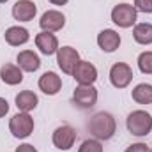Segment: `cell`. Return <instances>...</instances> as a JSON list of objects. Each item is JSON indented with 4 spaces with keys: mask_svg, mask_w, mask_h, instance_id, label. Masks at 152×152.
I'll list each match as a JSON object with an SVG mask.
<instances>
[{
    "mask_svg": "<svg viewBox=\"0 0 152 152\" xmlns=\"http://www.w3.org/2000/svg\"><path fill=\"white\" fill-rule=\"evenodd\" d=\"M37 85L46 96H55L62 88V78L57 75V73H53V71H46L44 75L39 78Z\"/></svg>",
    "mask_w": 152,
    "mask_h": 152,
    "instance_id": "cell-14",
    "label": "cell"
},
{
    "mask_svg": "<svg viewBox=\"0 0 152 152\" xmlns=\"http://www.w3.org/2000/svg\"><path fill=\"white\" fill-rule=\"evenodd\" d=\"M36 46L39 48V51L46 57L50 55H57L58 51V39L53 32H39L36 36Z\"/></svg>",
    "mask_w": 152,
    "mask_h": 152,
    "instance_id": "cell-11",
    "label": "cell"
},
{
    "mask_svg": "<svg viewBox=\"0 0 152 152\" xmlns=\"http://www.w3.org/2000/svg\"><path fill=\"white\" fill-rule=\"evenodd\" d=\"M12 18L18 21H30L37 14V7L32 0H18L12 5Z\"/></svg>",
    "mask_w": 152,
    "mask_h": 152,
    "instance_id": "cell-12",
    "label": "cell"
},
{
    "mask_svg": "<svg viewBox=\"0 0 152 152\" xmlns=\"http://www.w3.org/2000/svg\"><path fill=\"white\" fill-rule=\"evenodd\" d=\"M80 62V53L71 46H62L57 51V64L66 75H73L76 64Z\"/></svg>",
    "mask_w": 152,
    "mask_h": 152,
    "instance_id": "cell-8",
    "label": "cell"
},
{
    "mask_svg": "<svg viewBox=\"0 0 152 152\" xmlns=\"http://www.w3.org/2000/svg\"><path fill=\"white\" fill-rule=\"evenodd\" d=\"M138 20V11L131 4H118L112 9V21L120 28H131Z\"/></svg>",
    "mask_w": 152,
    "mask_h": 152,
    "instance_id": "cell-3",
    "label": "cell"
},
{
    "mask_svg": "<svg viewBox=\"0 0 152 152\" xmlns=\"http://www.w3.org/2000/svg\"><path fill=\"white\" fill-rule=\"evenodd\" d=\"M151 152H152V149H151Z\"/></svg>",
    "mask_w": 152,
    "mask_h": 152,
    "instance_id": "cell-29",
    "label": "cell"
},
{
    "mask_svg": "<svg viewBox=\"0 0 152 152\" xmlns=\"http://www.w3.org/2000/svg\"><path fill=\"white\" fill-rule=\"evenodd\" d=\"M5 2H9V0H0V4H5Z\"/></svg>",
    "mask_w": 152,
    "mask_h": 152,
    "instance_id": "cell-28",
    "label": "cell"
},
{
    "mask_svg": "<svg viewBox=\"0 0 152 152\" xmlns=\"http://www.w3.org/2000/svg\"><path fill=\"white\" fill-rule=\"evenodd\" d=\"M88 129H90V133L96 140H99V142L110 140L117 133V120H115L113 115L108 113V112H99L90 118Z\"/></svg>",
    "mask_w": 152,
    "mask_h": 152,
    "instance_id": "cell-1",
    "label": "cell"
},
{
    "mask_svg": "<svg viewBox=\"0 0 152 152\" xmlns=\"http://www.w3.org/2000/svg\"><path fill=\"white\" fill-rule=\"evenodd\" d=\"M71 76L76 80L78 85H94V81L97 80V69L92 62L80 60Z\"/></svg>",
    "mask_w": 152,
    "mask_h": 152,
    "instance_id": "cell-9",
    "label": "cell"
},
{
    "mask_svg": "<svg viewBox=\"0 0 152 152\" xmlns=\"http://www.w3.org/2000/svg\"><path fill=\"white\" fill-rule=\"evenodd\" d=\"M14 101H16L18 110H20V112H25V113L32 112V110L37 106V103H39L37 96H36L32 90H21V92L16 96Z\"/></svg>",
    "mask_w": 152,
    "mask_h": 152,
    "instance_id": "cell-18",
    "label": "cell"
},
{
    "mask_svg": "<svg viewBox=\"0 0 152 152\" xmlns=\"http://www.w3.org/2000/svg\"><path fill=\"white\" fill-rule=\"evenodd\" d=\"M9 131L14 138H28L34 131V118L25 112L16 113L9 120Z\"/></svg>",
    "mask_w": 152,
    "mask_h": 152,
    "instance_id": "cell-4",
    "label": "cell"
},
{
    "mask_svg": "<svg viewBox=\"0 0 152 152\" xmlns=\"http://www.w3.org/2000/svg\"><path fill=\"white\" fill-rule=\"evenodd\" d=\"M7 113H9V103H7L4 97H0V118L5 117Z\"/></svg>",
    "mask_w": 152,
    "mask_h": 152,
    "instance_id": "cell-26",
    "label": "cell"
},
{
    "mask_svg": "<svg viewBox=\"0 0 152 152\" xmlns=\"http://www.w3.org/2000/svg\"><path fill=\"white\" fill-rule=\"evenodd\" d=\"M133 37L138 44H152V23H138L133 28Z\"/></svg>",
    "mask_w": 152,
    "mask_h": 152,
    "instance_id": "cell-20",
    "label": "cell"
},
{
    "mask_svg": "<svg viewBox=\"0 0 152 152\" xmlns=\"http://www.w3.org/2000/svg\"><path fill=\"white\" fill-rule=\"evenodd\" d=\"M134 9L145 14L152 12V0H134Z\"/></svg>",
    "mask_w": 152,
    "mask_h": 152,
    "instance_id": "cell-23",
    "label": "cell"
},
{
    "mask_svg": "<svg viewBox=\"0 0 152 152\" xmlns=\"http://www.w3.org/2000/svg\"><path fill=\"white\" fill-rule=\"evenodd\" d=\"M131 97L138 104H151L152 103V85L151 83H138L133 88Z\"/></svg>",
    "mask_w": 152,
    "mask_h": 152,
    "instance_id": "cell-19",
    "label": "cell"
},
{
    "mask_svg": "<svg viewBox=\"0 0 152 152\" xmlns=\"http://www.w3.org/2000/svg\"><path fill=\"white\" fill-rule=\"evenodd\" d=\"M0 80L5 85H20L23 81V71L20 66L14 64H5L0 67Z\"/></svg>",
    "mask_w": 152,
    "mask_h": 152,
    "instance_id": "cell-17",
    "label": "cell"
},
{
    "mask_svg": "<svg viewBox=\"0 0 152 152\" xmlns=\"http://www.w3.org/2000/svg\"><path fill=\"white\" fill-rule=\"evenodd\" d=\"M73 101L81 110L92 108L97 103V88L94 85H78L73 92Z\"/></svg>",
    "mask_w": 152,
    "mask_h": 152,
    "instance_id": "cell-5",
    "label": "cell"
},
{
    "mask_svg": "<svg viewBox=\"0 0 152 152\" xmlns=\"http://www.w3.org/2000/svg\"><path fill=\"white\" fill-rule=\"evenodd\" d=\"M64 25H66V16L57 9L46 11L39 20V27L44 32H58L64 28Z\"/></svg>",
    "mask_w": 152,
    "mask_h": 152,
    "instance_id": "cell-10",
    "label": "cell"
},
{
    "mask_svg": "<svg viewBox=\"0 0 152 152\" xmlns=\"http://www.w3.org/2000/svg\"><path fill=\"white\" fill-rule=\"evenodd\" d=\"M126 152H151V149L145 143H133L126 149Z\"/></svg>",
    "mask_w": 152,
    "mask_h": 152,
    "instance_id": "cell-24",
    "label": "cell"
},
{
    "mask_svg": "<svg viewBox=\"0 0 152 152\" xmlns=\"http://www.w3.org/2000/svg\"><path fill=\"white\" fill-rule=\"evenodd\" d=\"M127 131L134 136H147L152 131V115L145 110H134L127 115Z\"/></svg>",
    "mask_w": 152,
    "mask_h": 152,
    "instance_id": "cell-2",
    "label": "cell"
},
{
    "mask_svg": "<svg viewBox=\"0 0 152 152\" xmlns=\"http://www.w3.org/2000/svg\"><path fill=\"white\" fill-rule=\"evenodd\" d=\"M133 69L126 62H117L110 69V81L115 88H126L133 81Z\"/></svg>",
    "mask_w": 152,
    "mask_h": 152,
    "instance_id": "cell-7",
    "label": "cell"
},
{
    "mask_svg": "<svg viewBox=\"0 0 152 152\" xmlns=\"http://www.w3.org/2000/svg\"><path fill=\"white\" fill-rule=\"evenodd\" d=\"M51 142H53V145H55L58 151H69L76 142V129L73 126H69V124L58 126V127L53 131Z\"/></svg>",
    "mask_w": 152,
    "mask_h": 152,
    "instance_id": "cell-6",
    "label": "cell"
},
{
    "mask_svg": "<svg viewBox=\"0 0 152 152\" xmlns=\"http://www.w3.org/2000/svg\"><path fill=\"white\" fill-rule=\"evenodd\" d=\"M48 2H51L53 5H66L69 0H48Z\"/></svg>",
    "mask_w": 152,
    "mask_h": 152,
    "instance_id": "cell-27",
    "label": "cell"
},
{
    "mask_svg": "<svg viewBox=\"0 0 152 152\" xmlns=\"http://www.w3.org/2000/svg\"><path fill=\"white\" fill-rule=\"evenodd\" d=\"M97 46L104 51V53H113L117 48L120 46V34L113 28H104L99 32L97 36Z\"/></svg>",
    "mask_w": 152,
    "mask_h": 152,
    "instance_id": "cell-13",
    "label": "cell"
},
{
    "mask_svg": "<svg viewBox=\"0 0 152 152\" xmlns=\"http://www.w3.org/2000/svg\"><path fill=\"white\" fill-rule=\"evenodd\" d=\"M14 152H37V149L34 145H30V143H21L20 147H16Z\"/></svg>",
    "mask_w": 152,
    "mask_h": 152,
    "instance_id": "cell-25",
    "label": "cell"
},
{
    "mask_svg": "<svg viewBox=\"0 0 152 152\" xmlns=\"http://www.w3.org/2000/svg\"><path fill=\"white\" fill-rule=\"evenodd\" d=\"M78 152H103V145H101L99 140L88 138V140H85V142L80 145Z\"/></svg>",
    "mask_w": 152,
    "mask_h": 152,
    "instance_id": "cell-22",
    "label": "cell"
},
{
    "mask_svg": "<svg viewBox=\"0 0 152 152\" xmlns=\"http://www.w3.org/2000/svg\"><path fill=\"white\" fill-rule=\"evenodd\" d=\"M16 62L21 67V71H27V73H36L41 67V58H39L37 53H34L32 50L20 51L18 57H16Z\"/></svg>",
    "mask_w": 152,
    "mask_h": 152,
    "instance_id": "cell-15",
    "label": "cell"
},
{
    "mask_svg": "<svg viewBox=\"0 0 152 152\" xmlns=\"http://www.w3.org/2000/svg\"><path fill=\"white\" fill-rule=\"evenodd\" d=\"M138 67L143 75H152V51H143L138 57Z\"/></svg>",
    "mask_w": 152,
    "mask_h": 152,
    "instance_id": "cell-21",
    "label": "cell"
},
{
    "mask_svg": "<svg viewBox=\"0 0 152 152\" xmlns=\"http://www.w3.org/2000/svg\"><path fill=\"white\" fill-rule=\"evenodd\" d=\"M5 37V42L11 44V46H21V44H27L28 39H30V34L27 28L20 27V25H14V27H9L4 34Z\"/></svg>",
    "mask_w": 152,
    "mask_h": 152,
    "instance_id": "cell-16",
    "label": "cell"
}]
</instances>
